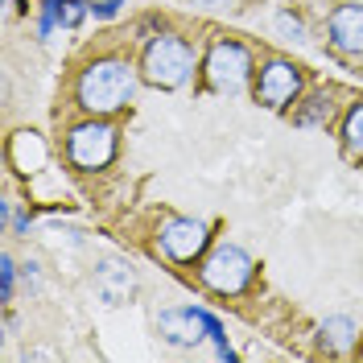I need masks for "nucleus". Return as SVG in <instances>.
Listing matches in <instances>:
<instances>
[{
  "instance_id": "ddd939ff",
  "label": "nucleus",
  "mask_w": 363,
  "mask_h": 363,
  "mask_svg": "<svg viewBox=\"0 0 363 363\" xmlns=\"http://www.w3.org/2000/svg\"><path fill=\"white\" fill-rule=\"evenodd\" d=\"M277 29H281L289 42H306V25L297 21V17H289V13H281V17H277Z\"/></svg>"
},
{
  "instance_id": "6e6552de",
  "label": "nucleus",
  "mask_w": 363,
  "mask_h": 363,
  "mask_svg": "<svg viewBox=\"0 0 363 363\" xmlns=\"http://www.w3.org/2000/svg\"><path fill=\"white\" fill-rule=\"evenodd\" d=\"M203 248H206V223H199V219H169V223L161 227V252L169 260L186 264Z\"/></svg>"
},
{
  "instance_id": "423d86ee",
  "label": "nucleus",
  "mask_w": 363,
  "mask_h": 363,
  "mask_svg": "<svg viewBox=\"0 0 363 363\" xmlns=\"http://www.w3.org/2000/svg\"><path fill=\"white\" fill-rule=\"evenodd\" d=\"M252 74V54L240 42H215L206 54V79L215 91H240Z\"/></svg>"
},
{
  "instance_id": "f257e3e1",
  "label": "nucleus",
  "mask_w": 363,
  "mask_h": 363,
  "mask_svg": "<svg viewBox=\"0 0 363 363\" xmlns=\"http://www.w3.org/2000/svg\"><path fill=\"white\" fill-rule=\"evenodd\" d=\"M133 87H136V79L124 62L99 58V62H91V67L83 70V79H79V104H83L91 116H112L133 99Z\"/></svg>"
},
{
  "instance_id": "20e7f679",
  "label": "nucleus",
  "mask_w": 363,
  "mask_h": 363,
  "mask_svg": "<svg viewBox=\"0 0 363 363\" xmlns=\"http://www.w3.org/2000/svg\"><path fill=\"white\" fill-rule=\"evenodd\" d=\"M252 272V256L244 248H235V244H219V248L206 256L203 264V281L206 289H215V294H240V289H248Z\"/></svg>"
},
{
  "instance_id": "2eb2a0df",
  "label": "nucleus",
  "mask_w": 363,
  "mask_h": 363,
  "mask_svg": "<svg viewBox=\"0 0 363 363\" xmlns=\"http://www.w3.org/2000/svg\"><path fill=\"white\" fill-rule=\"evenodd\" d=\"M199 4H206V9H227L231 0H199Z\"/></svg>"
},
{
  "instance_id": "4468645a",
  "label": "nucleus",
  "mask_w": 363,
  "mask_h": 363,
  "mask_svg": "<svg viewBox=\"0 0 363 363\" xmlns=\"http://www.w3.org/2000/svg\"><path fill=\"white\" fill-rule=\"evenodd\" d=\"M13 281H17V269H13V256H0V297H4V301L13 297Z\"/></svg>"
},
{
  "instance_id": "9b49d317",
  "label": "nucleus",
  "mask_w": 363,
  "mask_h": 363,
  "mask_svg": "<svg viewBox=\"0 0 363 363\" xmlns=\"http://www.w3.org/2000/svg\"><path fill=\"white\" fill-rule=\"evenodd\" d=\"M322 339L330 342L335 351H351V342H355V322L342 318V314L326 318V322H322Z\"/></svg>"
},
{
  "instance_id": "f03ea898",
  "label": "nucleus",
  "mask_w": 363,
  "mask_h": 363,
  "mask_svg": "<svg viewBox=\"0 0 363 363\" xmlns=\"http://www.w3.org/2000/svg\"><path fill=\"white\" fill-rule=\"evenodd\" d=\"M140 70H145V83H153V87H161V91H174L190 79V70H194V50L182 42V38H174V33H161V38L149 42L145 67Z\"/></svg>"
},
{
  "instance_id": "f8f14e48",
  "label": "nucleus",
  "mask_w": 363,
  "mask_h": 363,
  "mask_svg": "<svg viewBox=\"0 0 363 363\" xmlns=\"http://www.w3.org/2000/svg\"><path fill=\"white\" fill-rule=\"evenodd\" d=\"M342 136H347V149H351V153H363V104H355V108L347 112Z\"/></svg>"
},
{
  "instance_id": "39448f33",
  "label": "nucleus",
  "mask_w": 363,
  "mask_h": 363,
  "mask_svg": "<svg viewBox=\"0 0 363 363\" xmlns=\"http://www.w3.org/2000/svg\"><path fill=\"white\" fill-rule=\"evenodd\" d=\"M70 161L79 169H104L116 157V128L108 120H87L70 133Z\"/></svg>"
},
{
  "instance_id": "9d476101",
  "label": "nucleus",
  "mask_w": 363,
  "mask_h": 363,
  "mask_svg": "<svg viewBox=\"0 0 363 363\" xmlns=\"http://www.w3.org/2000/svg\"><path fill=\"white\" fill-rule=\"evenodd\" d=\"M95 294L104 297L108 306H124V301L136 294L133 264H124V260H108V264H99V272H95Z\"/></svg>"
},
{
  "instance_id": "1a4fd4ad",
  "label": "nucleus",
  "mask_w": 363,
  "mask_h": 363,
  "mask_svg": "<svg viewBox=\"0 0 363 363\" xmlns=\"http://www.w3.org/2000/svg\"><path fill=\"white\" fill-rule=\"evenodd\" d=\"M330 45L339 54L363 58V4H339L330 13Z\"/></svg>"
},
{
  "instance_id": "7ed1b4c3",
  "label": "nucleus",
  "mask_w": 363,
  "mask_h": 363,
  "mask_svg": "<svg viewBox=\"0 0 363 363\" xmlns=\"http://www.w3.org/2000/svg\"><path fill=\"white\" fill-rule=\"evenodd\" d=\"M157 326H161V339L174 342V347H199L203 339H215L219 347H227L219 318L206 314V310H194V306H186V310H165V314L157 318Z\"/></svg>"
},
{
  "instance_id": "0eeeda50",
  "label": "nucleus",
  "mask_w": 363,
  "mask_h": 363,
  "mask_svg": "<svg viewBox=\"0 0 363 363\" xmlns=\"http://www.w3.org/2000/svg\"><path fill=\"white\" fill-rule=\"evenodd\" d=\"M301 91V74H297L294 62H264L260 67V83H256V99L264 108H285L294 104V95Z\"/></svg>"
}]
</instances>
